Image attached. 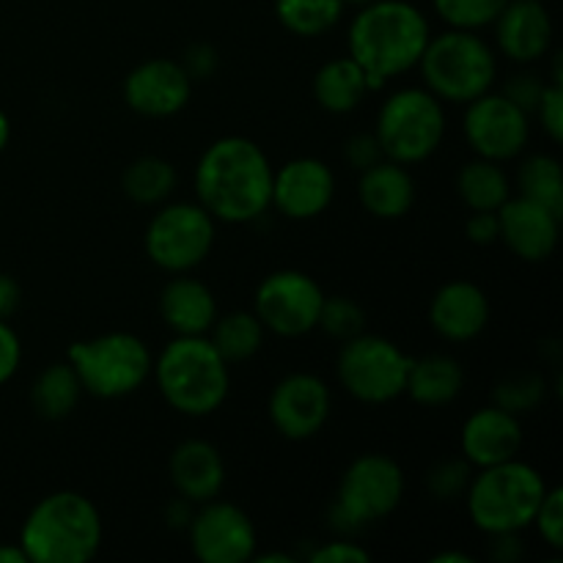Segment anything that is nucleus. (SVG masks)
<instances>
[{"mask_svg": "<svg viewBox=\"0 0 563 563\" xmlns=\"http://www.w3.org/2000/svg\"><path fill=\"white\" fill-rule=\"evenodd\" d=\"M273 163L256 141L225 135L209 143L196 163L198 203L220 223L245 225L273 203Z\"/></svg>", "mask_w": 563, "mask_h": 563, "instance_id": "nucleus-1", "label": "nucleus"}, {"mask_svg": "<svg viewBox=\"0 0 563 563\" xmlns=\"http://www.w3.org/2000/svg\"><path fill=\"white\" fill-rule=\"evenodd\" d=\"M429 38L432 25L418 5L407 0H374L352 16L346 55L366 71L368 91H383L388 80L416 69Z\"/></svg>", "mask_w": 563, "mask_h": 563, "instance_id": "nucleus-2", "label": "nucleus"}, {"mask_svg": "<svg viewBox=\"0 0 563 563\" xmlns=\"http://www.w3.org/2000/svg\"><path fill=\"white\" fill-rule=\"evenodd\" d=\"M102 539L97 504L75 489H58L27 511L20 548L31 563H88L102 550Z\"/></svg>", "mask_w": 563, "mask_h": 563, "instance_id": "nucleus-3", "label": "nucleus"}, {"mask_svg": "<svg viewBox=\"0 0 563 563\" xmlns=\"http://www.w3.org/2000/svg\"><path fill=\"white\" fill-rule=\"evenodd\" d=\"M152 377L170 410L187 418L218 412L231 390V366L209 335H174L154 361Z\"/></svg>", "mask_w": 563, "mask_h": 563, "instance_id": "nucleus-4", "label": "nucleus"}, {"mask_svg": "<svg viewBox=\"0 0 563 563\" xmlns=\"http://www.w3.org/2000/svg\"><path fill=\"white\" fill-rule=\"evenodd\" d=\"M550 484L520 456L478 467L465 493V509L482 533H522L533 526L539 504Z\"/></svg>", "mask_w": 563, "mask_h": 563, "instance_id": "nucleus-5", "label": "nucleus"}, {"mask_svg": "<svg viewBox=\"0 0 563 563\" xmlns=\"http://www.w3.org/2000/svg\"><path fill=\"white\" fill-rule=\"evenodd\" d=\"M416 69L421 71L423 88L440 102L467 104L493 91L498 80V53L478 31L449 27L429 38Z\"/></svg>", "mask_w": 563, "mask_h": 563, "instance_id": "nucleus-6", "label": "nucleus"}, {"mask_svg": "<svg viewBox=\"0 0 563 563\" xmlns=\"http://www.w3.org/2000/svg\"><path fill=\"white\" fill-rule=\"evenodd\" d=\"M405 498V471L388 454L355 456L341 473L335 500L330 506V528L335 537H355L363 528L385 520Z\"/></svg>", "mask_w": 563, "mask_h": 563, "instance_id": "nucleus-7", "label": "nucleus"}, {"mask_svg": "<svg viewBox=\"0 0 563 563\" xmlns=\"http://www.w3.org/2000/svg\"><path fill=\"white\" fill-rule=\"evenodd\" d=\"M66 361L75 368L82 394L93 399L132 396L146 385L154 366L146 341L126 330H110L93 339L75 341L66 352Z\"/></svg>", "mask_w": 563, "mask_h": 563, "instance_id": "nucleus-8", "label": "nucleus"}, {"mask_svg": "<svg viewBox=\"0 0 563 563\" xmlns=\"http://www.w3.org/2000/svg\"><path fill=\"white\" fill-rule=\"evenodd\" d=\"M385 159L401 165L427 163L445 137V102L429 88L407 86L388 93L374 124Z\"/></svg>", "mask_w": 563, "mask_h": 563, "instance_id": "nucleus-9", "label": "nucleus"}, {"mask_svg": "<svg viewBox=\"0 0 563 563\" xmlns=\"http://www.w3.org/2000/svg\"><path fill=\"white\" fill-rule=\"evenodd\" d=\"M412 357L390 339L363 330L344 341L335 361V374L352 399L363 405H388L405 394Z\"/></svg>", "mask_w": 563, "mask_h": 563, "instance_id": "nucleus-10", "label": "nucleus"}, {"mask_svg": "<svg viewBox=\"0 0 563 563\" xmlns=\"http://www.w3.org/2000/svg\"><path fill=\"white\" fill-rule=\"evenodd\" d=\"M214 236H218V220L201 203L165 201L148 220L143 245L154 267L179 275L192 273L198 264L207 262L214 247Z\"/></svg>", "mask_w": 563, "mask_h": 563, "instance_id": "nucleus-11", "label": "nucleus"}, {"mask_svg": "<svg viewBox=\"0 0 563 563\" xmlns=\"http://www.w3.org/2000/svg\"><path fill=\"white\" fill-rule=\"evenodd\" d=\"M324 297L319 280L302 269H275L256 286L253 313L267 333L300 339L317 330Z\"/></svg>", "mask_w": 563, "mask_h": 563, "instance_id": "nucleus-12", "label": "nucleus"}, {"mask_svg": "<svg viewBox=\"0 0 563 563\" xmlns=\"http://www.w3.org/2000/svg\"><path fill=\"white\" fill-rule=\"evenodd\" d=\"M462 135L476 157L509 163L522 157L531 141V115L500 91H487L465 104Z\"/></svg>", "mask_w": 563, "mask_h": 563, "instance_id": "nucleus-13", "label": "nucleus"}, {"mask_svg": "<svg viewBox=\"0 0 563 563\" xmlns=\"http://www.w3.org/2000/svg\"><path fill=\"white\" fill-rule=\"evenodd\" d=\"M190 550L203 563H247L256 553L258 533L251 517L229 500H207L187 522Z\"/></svg>", "mask_w": 563, "mask_h": 563, "instance_id": "nucleus-14", "label": "nucleus"}, {"mask_svg": "<svg viewBox=\"0 0 563 563\" xmlns=\"http://www.w3.org/2000/svg\"><path fill=\"white\" fill-rule=\"evenodd\" d=\"M333 412V394L328 383L311 372H291L275 383L267 399V416L275 432L286 440H311Z\"/></svg>", "mask_w": 563, "mask_h": 563, "instance_id": "nucleus-15", "label": "nucleus"}, {"mask_svg": "<svg viewBox=\"0 0 563 563\" xmlns=\"http://www.w3.org/2000/svg\"><path fill=\"white\" fill-rule=\"evenodd\" d=\"M124 102L143 119H170L190 104L192 80L179 60L148 58L124 77Z\"/></svg>", "mask_w": 563, "mask_h": 563, "instance_id": "nucleus-16", "label": "nucleus"}, {"mask_svg": "<svg viewBox=\"0 0 563 563\" xmlns=\"http://www.w3.org/2000/svg\"><path fill=\"white\" fill-rule=\"evenodd\" d=\"M335 198V174L317 157H295L275 168L269 209L289 220H313Z\"/></svg>", "mask_w": 563, "mask_h": 563, "instance_id": "nucleus-17", "label": "nucleus"}, {"mask_svg": "<svg viewBox=\"0 0 563 563\" xmlns=\"http://www.w3.org/2000/svg\"><path fill=\"white\" fill-rule=\"evenodd\" d=\"M500 236L498 240L515 253L517 258L528 264L548 262L555 253L561 240V214L542 207L537 201H528L522 196H511L498 209Z\"/></svg>", "mask_w": 563, "mask_h": 563, "instance_id": "nucleus-18", "label": "nucleus"}, {"mask_svg": "<svg viewBox=\"0 0 563 563\" xmlns=\"http://www.w3.org/2000/svg\"><path fill=\"white\" fill-rule=\"evenodd\" d=\"M493 27L500 55L520 66L537 64L553 47V20L537 0H509Z\"/></svg>", "mask_w": 563, "mask_h": 563, "instance_id": "nucleus-19", "label": "nucleus"}, {"mask_svg": "<svg viewBox=\"0 0 563 563\" xmlns=\"http://www.w3.org/2000/svg\"><path fill=\"white\" fill-rule=\"evenodd\" d=\"M489 300L473 280H449L429 302V324L451 344L476 341L489 324Z\"/></svg>", "mask_w": 563, "mask_h": 563, "instance_id": "nucleus-20", "label": "nucleus"}, {"mask_svg": "<svg viewBox=\"0 0 563 563\" xmlns=\"http://www.w3.org/2000/svg\"><path fill=\"white\" fill-rule=\"evenodd\" d=\"M522 421L511 412L500 410L498 405H487L471 412L462 423L460 449L462 456L473 467H489L498 462H509L522 451Z\"/></svg>", "mask_w": 563, "mask_h": 563, "instance_id": "nucleus-21", "label": "nucleus"}, {"mask_svg": "<svg viewBox=\"0 0 563 563\" xmlns=\"http://www.w3.org/2000/svg\"><path fill=\"white\" fill-rule=\"evenodd\" d=\"M168 478L179 498L190 500L192 506H201L223 493L225 462L218 445H212L209 440H181L170 451Z\"/></svg>", "mask_w": 563, "mask_h": 563, "instance_id": "nucleus-22", "label": "nucleus"}, {"mask_svg": "<svg viewBox=\"0 0 563 563\" xmlns=\"http://www.w3.org/2000/svg\"><path fill=\"white\" fill-rule=\"evenodd\" d=\"M159 317L174 335H207L218 319V300L203 280L179 273L159 291Z\"/></svg>", "mask_w": 563, "mask_h": 563, "instance_id": "nucleus-23", "label": "nucleus"}, {"mask_svg": "<svg viewBox=\"0 0 563 563\" xmlns=\"http://www.w3.org/2000/svg\"><path fill=\"white\" fill-rule=\"evenodd\" d=\"M357 201L372 218L399 220L416 203V179L410 168L394 159H379L372 168L361 170Z\"/></svg>", "mask_w": 563, "mask_h": 563, "instance_id": "nucleus-24", "label": "nucleus"}, {"mask_svg": "<svg viewBox=\"0 0 563 563\" xmlns=\"http://www.w3.org/2000/svg\"><path fill=\"white\" fill-rule=\"evenodd\" d=\"M462 388H465V372H462L460 361L434 352V355L412 361L410 374H407L405 394L416 405L438 410V407H445L460 399Z\"/></svg>", "mask_w": 563, "mask_h": 563, "instance_id": "nucleus-25", "label": "nucleus"}, {"mask_svg": "<svg viewBox=\"0 0 563 563\" xmlns=\"http://www.w3.org/2000/svg\"><path fill=\"white\" fill-rule=\"evenodd\" d=\"M368 93L372 91H368L366 71L350 55L328 60L313 75V99L319 108L333 115H346L357 110Z\"/></svg>", "mask_w": 563, "mask_h": 563, "instance_id": "nucleus-26", "label": "nucleus"}, {"mask_svg": "<svg viewBox=\"0 0 563 563\" xmlns=\"http://www.w3.org/2000/svg\"><path fill=\"white\" fill-rule=\"evenodd\" d=\"M456 192L471 212H498L511 198V181L504 163L473 157L456 174Z\"/></svg>", "mask_w": 563, "mask_h": 563, "instance_id": "nucleus-27", "label": "nucleus"}, {"mask_svg": "<svg viewBox=\"0 0 563 563\" xmlns=\"http://www.w3.org/2000/svg\"><path fill=\"white\" fill-rule=\"evenodd\" d=\"M176 185H179V174L174 163L154 154L132 159L121 174V190L137 207H159L174 196Z\"/></svg>", "mask_w": 563, "mask_h": 563, "instance_id": "nucleus-28", "label": "nucleus"}, {"mask_svg": "<svg viewBox=\"0 0 563 563\" xmlns=\"http://www.w3.org/2000/svg\"><path fill=\"white\" fill-rule=\"evenodd\" d=\"M82 385L75 368L66 363H49L31 385V405L47 421H64L80 405Z\"/></svg>", "mask_w": 563, "mask_h": 563, "instance_id": "nucleus-29", "label": "nucleus"}, {"mask_svg": "<svg viewBox=\"0 0 563 563\" xmlns=\"http://www.w3.org/2000/svg\"><path fill=\"white\" fill-rule=\"evenodd\" d=\"M207 335L214 350L220 352V357L229 366H234V363L251 361L262 350L267 330H264V324L258 322V317L253 311H231L223 313V317L218 313V319H214L212 330Z\"/></svg>", "mask_w": 563, "mask_h": 563, "instance_id": "nucleus-30", "label": "nucleus"}, {"mask_svg": "<svg viewBox=\"0 0 563 563\" xmlns=\"http://www.w3.org/2000/svg\"><path fill=\"white\" fill-rule=\"evenodd\" d=\"M517 196L553 209L563 218V170L553 154H531L517 168Z\"/></svg>", "mask_w": 563, "mask_h": 563, "instance_id": "nucleus-31", "label": "nucleus"}, {"mask_svg": "<svg viewBox=\"0 0 563 563\" xmlns=\"http://www.w3.org/2000/svg\"><path fill=\"white\" fill-rule=\"evenodd\" d=\"M344 9L341 0H275L278 22L300 38H317L333 31Z\"/></svg>", "mask_w": 563, "mask_h": 563, "instance_id": "nucleus-32", "label": "nucleus"}, {"mask_svg": "<svg viewBox=\"0 0 563 563\" xmlns=\"http://www.w3.org/2000/svg\"><path fill=\"white\" fill-rule=\"evenodd\" d=\"M548 396V377L533 368H515V372L504 374L493 388V405L500 410L511 412V416L522 418L528 412L537 410Z\"/></svg>", "mask_w": 563, "mask_h": 563, "instance_id": "nucleus-33", "label": "nucleus"}, {"mask_svg": "<svg viewBox=\"0 0 563 563\" xmlns=\"http://www.w3.org/2000/svg\"><path fill=\"white\" fill-rule=\"evenodd\" d=\"M506 3L509 0H432L434 14L460 31H484L498 20Z\"/></svg>", "mask_w": 563, "mask_h": 563, "instance_id": "nucleus-34", "label": "nucleus"}, {"mask_svg": "<svg viewBox=\"0 0 563 563\" xmlns=\"http://www.w3.org/2000/svg\"><path fill=\"white\" fill-rule=\"evenodd\" d=\"M317 328H322L330 339L344 344V341L355 339L366 330V311L352 297H324Z\"/></svg>", "mask_w": 563, "mask_h": 563, "instance_id": "nucleus-35", "label": "nucleus"}, {"mask_svg": "<svg viewBox=\"0 0 563 563\" xmlns=\"http://www.w3.org/2000/svg\"><path fill=\"white\" fill-rule=\"evenodd\" d=\"M476 467L465 460V456H451V460L434 462L427 471V493L440 504H451V500L465 498L471 478Z\"/></svg>", "mask_w": 563, "mask_h": 563, "instance_id": "nucleus-36", "label": "nucleus"}, {"mask_svg": "<svg viewBox=\"0 0 563 563\" xmlns=\"http://www.w3.org/2000/svg\"><path fill=\"white\" fill-rule=\"evenodd\" d=\"M533 528L539 531L542 542L550 550L561 553L563 550V489L548 487L542 504H539L537 517H533Z\"/></svg>", "mask_w": 563, "mask_h": 563, "instance_id": "nucleus-37", "label": "nucleus"}, {"mask_svg": "<svg viewBox=\"0 0 563 563\" xmlns=\"http://www.w3.org/2000/svg\"><path fill=\"white\" fill-rule=\"evenodd\" d=\"M533 115L539 119V124H542L544 135H548L550 141L553 143L563 141V82L548 80V86H544V93L542 99H539Z\"/></svg>", "mask_w": 563, "mask_h": 563, "instance_id": "nucleus-38", "label": "nucleus"}, {"mask_svg": "<svg viewBox=\"0 0 563 563\" xmlns=\"http://www.w3.org/2000/svg\"><path fill=\"white\" fill-rule=\"evenodd\" d=\"M544 86H548L544 77L533 75V71H520V75L509 77V82H506L500 93H504L509 102H515L520 110H526L528 115H533V110H537L539 99H542L544 93Z\"/></svg>", "mask_w": 563, "mask_h": 563, "instance_id": "nucleus-39", "label": "nucleus"}, {"mask_svg": "<svg viewBox=\"0 0 563 563\" xmlns=\"http://www.w3.org/2000/svg\"><path fill=\"white\" fill-rule=\"evenodd\" d=\"M311 563H368L372 553L352 537H335L333 542L319 544L311 553Z\"/></svg>", "mask_w": 563, "mask_h": 563, "instance_id": "nucleus-40", "label": "nucleus"}, {"mask_svg": "<svg viewBox=\"0 0 563 563\" xmlns=\"http://www.w3.org/2000/svg\"><path fill=\"white\" fill-rule=\"evenodd\" d=\"M344 159L350 168H355L357 174H361V170L372 168L379 159H385V154L374 132H357V135H352L350 141L344 143Z\"/></svg>", "mask_w": 563, "mask_h": 563, "instance_id": "nucleus-41", "label": "nucleus"}, {"mask_svg": "<svg viewBox=\"0 0 563 563\" xmlns=\"http://www.w3.org/2000/svg\"><path fill=\"white\" fill-rule=\"evenodd\" d=\"M179 64H181V69L187 71V77H190L192 82H198V80H209V77L218 71L220 58H218V49H214L212 44L198 42V44H190V47L185 49V55H181Z\"/></svg>", "mask_w": 563, "mask_h": 563, "instance_id": "nucleus-42", "label": "nucleus"}, {"mask_svg": "<svg viewBox=\"0 0 563 563\" xmlns=\"http://www.w3.org/2000/svg\"><path fill=\"white\" fill-rule=\"evenodd\" d=\"M20 363H22L20 335L14 333V328H11L5 319H0V385H5L11 377H14Z\"/></svg>", "mask_w": 563, "mask_h": 563, "instance_id": "nucleus-43", "label": "nucleus"}, {"mask_svg": "<svg viewBox=\"0 0 563 563\" xmlns=\"http://www.w3.org/2000/svg\"><path fill=\"white\" fill-rule=\"evenodd\" d=\"M465 236L473 245H493L500 236V223L498 212H471V218L465 220Z\"/></svg>", "mask_w": 563, "mask_h": 563, "instance_id": "nucleus-44", "label": "nucleus"}, {"mask_svg": "<svg viewBox=\"0 0 563 563\" xmlns=\"http://www.w3.org/2000/svg\"><path fill=\"white\" fill-rule=\"evenodd\" d=\"M489 559L498 563H515L522 559L520 533H493L489 537Z\"/></svg>", "mask_w": 563, "mask_h": 563, "instance_id": "nucleus-45", "label": "nucleus"}, {"mask_svg": "<svg viewBox=\"0 0 563 563\" xmlns=\"http://www.w3.org/2000/svg\"><path fill=\"white\" fill-rule=\"evenodd\" d=\"M20 300H22L20 284H16L11 275L0 273V319L9 322V319L16 313V308H20Z\"/></svg>", "mask_w": 563, "mask_h": 563, "instance_id": "nucleus-46", "label": "nucleus"}, {"mask_svg": "<svg viewBox=\"0 0 563 563\" xmlns=\"http://www.w3.org/2000/svg\"><path fill=\"white\" fill-rule=\"evenodd\" d=\"M190 517H192V504L185 498H176L174 504H168V509H165V522H168L170 528H187Z\"/></svg>", "mask_w": 563, "mask_h": 563, "instance_id": "nucleus-47", "label": "nucleus"}, {"mask_svg": "<svg viewBox=\"0 0 563 563\" xmlns=\"http://www.w3.org/2000/svg\"><path fill=\"white\" fill-rule=\"evenodd\" d=\"M0 563H31V561H27L25 550H22L20 542H16V544H0Z\"/></svg>", "mask_w": 563, "mask_h": 563, "instance_id": "nucleus-48", "label": "nucleus"}, {"mask_svg": "<svg viewBox=\"0 0 563 563\" xmlns=\"http://www.w3.org/2000/svg\"><path fill=\"white\" fill-rule=\"evenodd\" d=\"M256 563H297V555L291 553H280V550H269V553H253V559Z\"/></svg>", "mask_w": 563, "mask_h": 563, "instance_id": "nucleus-49", "label": "nucleus"}, {"mask_svg": "<svg viewBox=\"0 0 563 563\" xmlns=\"http://www.w3.org/2000/svg\"><path fill=\"white\" fill-rule=\"evenodd\" d=\"M429 563H473V555L462 553V550H443V553H434Z\"/></svg>", "mask_w": 563, "mask_h": 563, "instance_id": "nucleus-50", "label": "nucleus"}, {"mask_svg": "<svg viewBox=\"0 0 563 563\" xmlns=\"http://www.w3.org/2000/svg\"><path fill=\"white\" fill-rule=\"evenodd\" d=\"M9 141H11V121L9 115L0 110V154H3V148L9 146Z\"/></svg>", "mask_w": 563, "mask_h": 563, "instance_id": "nucleus-51", "label": "nucleus"}, {"mask_svg": "<svg viewBox=\"0 0 563 563\" xmlns=\"http://www.w3.org/2000/svg\"><path fill=\"white\" fill-rule=\"evenodd\" d=\"M344 5H352V9H363V5L374 3V0H341Z\"/></svg>", "mask_w": 563, "mask_h": 563, "instance_id": "nucleus-52", "label": "nucleus"}, {"mask_svg": "<svg viewBox=\"0 0 563 563\" xmlns=\"http://www.w3.org/2000/svg\"><path fill=\"white\" fill-rule=\"evenodd\" d=\"M537 3H544V0H537Z\"/></svg>", "mask_w": 563, "mask_h": 563, "instance_id": "nucleus-53", "label": "nucleus"}]
</instances>
